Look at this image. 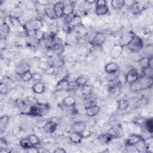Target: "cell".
<instances>
[{"instance_id":"f1b7e54d","label":"cell","mask_w":153,"mask_h":153,"mask_svg":"<svg viewBox=\"0 0 153 153\" xmlns=\"http://www.w3.org/2000/svg\"><path fill=\"white\" fill-rule=\"evenodd\" d=\"M26 43L29 46V47H35L36 45H37L39 42L36 39L34 36H30V35H26Z\"/></svg>"},{"instance_id":"52a82bcc","label":"cell","mask_w":153,"mask_h":153,"mask_svg":"<svg viewBox=\"0 0 153 153\" xmlns=\"http://www.w3.org/2000/svg\"><path fill=\"white\" fill-rule=\"evenodd\" d=\"M106 39L105 35L102 32H97L90 41V43L94 46H101Z\"/></svg>"},{"instance_id":"bcb514c9","label":"cell","mask_w":153,"mask_h":153,"mask_svg":"<svg viewBox=\"0 0 153 153\" xmlns=\"http://www.w3.org/2000/svg\"><path fill=\"white\" fill-rule=\"evenodd\" d=\"M37 150H38V152H41V153H42V152H49V151L47 149L42 148V147L38 148Z\"/></svg>"},{"instance_id":"ab89813d","label":"cell","mask_w":153,"mask_h":153,"mask_svg":"<svg viewBox=\"0 0 153 153\" xmlns=\"http://www.w3.org/2000/svg\"><path fill=\"white\" fill-rule=\"evenodd\" d=\"M79 88V86L76 84L75 80L71 81L69 82L68 84V90H76Z\"/></svg>"},{"instance_id":"d6a6232c","label":"cell","mask_w":153,"mask_h":153,"mask_svg":"<svg viewBox=\"0 0 153 153\" xmlns=\"http://www.w3.org/2000/svg\"><path fill=\"white\" fill-rule=\"evenodd\" d=\"M28 138L29 139L30 142L34 145V146H36V145H38L39 143H40V140L39 139V137L38 136H36L35 134H30L28 136Z\"/></svg>"},{"instance_id":"ba28073f","label":"cell","mask_w":153,"mask_h":153,"mask_svg":"<svg viewBox=\"0 0 153 153\" xmlns=\"http://www.w3.org/2000/svg\"><path fill=\"white\" fill-rule=\"evenodd\" d=\"M139 76H140L137 71L134 69H131L126 75L125 80L127 83L131 85L136 82L138 80Z\"/></svg>"},{"instance_id":"d590c367","label":"cell","mask_w":153,"mask_h":153,"mask_svg":"<svg viewBox=\"0 0 153 153\" xmlns=\"http://www.w3.org/2000/svg\"><path fill=\"white\" fill-rule=\"evenodd\" d=\"M44 32L43 31L41 30V29L40 30H38L36 31L35 32V38H36V39L39 42L40 41H41L44 38Z\"/></svg>"},{"instance_id":"f6af8a7d","label":"cell","mask_w":153,"mask_h":153,"mask_svg":"<svg viewBox=\"0 0 153 153\" xmlns=\"http://www.w3.org/2000/svg\"><path fill=\"white\" fill-rule=\"evenodd\" d=\"M53 152H54V153H66V151L63 147L59 146L54 149V150L53 151Z\"/></svg>"},{"instance_id":"7bdbcfd3","label":"cell","mask_w":153,"mask_h":153,"mask_svg":"<svg viewBox=\"0 0 153 153\" xmlns=\"http://www.w3.org/2000/svg\"><path fill=\"white\" fill-rule=\"evenodd\" d=\"M8 144L6 140L2 137L0 140V149H7Z\"/></svg>"},{"instance_id":"2e32d148","label":"cell","mask_w":153,"mask_h":153,"mask_svg":"<svg viewBox=\"0 0 153 153\" xmlns=\"http://www.w3.org/2000/svg\"><path fill=\"white\" fill-rule=\"evenodd\" d=\"M86 128V124L82 121H76L72 125V131L81 133Z\"/></svg>"},{"instance_id":"d4e9b609","label":"cell","mask_w":153,"mask_h":153,"mask_svg":"<svg viewBox=\"0 0 153 153\" xmlns=\"http://www.w3.org/2000/svg\"><path fill=\"white\" fill-rule=\"evenodd\" d=\"M30 67L28 63L25 62V63H22L20 64H19L17 68H16V72L18 74V75H19L20 74L30 70L29 69Z\"/></svg>"},{"instance_id":"e0dca14e","label":"cell","mask_w":153,"mask_h":153,"mask_svg":"<svg viewBox=\"0 0 153 153\" xmlns=\"http://www.w3.org/2000/svg\"><path fill=\"white\" fill-rule=\"evenodd\" d=\"M62 105L66 107H72L76 104V100L74 97L68 96L64 97L62 100Z\"/></svg>"},{"instance_id":"f35d334b","label":"cell","mask_w":153,"mask_h":153,"mask_svg":"<svg viewBox=\"0 0 153 153\" xmlns=\"http://www.w3.org/2000/svg\"><path fill=\"white\" fill-rule=\"evenodd\" d=\"M81 134L82 139H87V138H88L90 136H91L92 132L89 129H87L85 128L83 131H82V132L81 133Z\"/></svg>"},{"instance_id":"74e56055","label":"cell","mask_w":153,"mask_h":153,"mask_svg":"<svg viewBox=\"0 0 153 153\" xmlns=\"http://www.w3.org/2000/svg\"><path fill=\"white\" fill-rule=\"evenodd\" d=\"M8 92V87L7 85L3 81H1L0 83V93H1V94L5 95Z\"/></svg>"},{"instance_id":"7402d4cb","label":"cell","mask_w":153,"mask_h":153,"mask_svg":"<svg viewBox=\"0 0 153 153\" xmlns=\"http://www.w3.org/2000/svg\"><path fill=\"white\" fill-rule=\"evenodd\" d=\"M139 64L141 66L142 68H144L147 66H152V57H142L139 60Z\"/></svg>"},{"instance_id":"1f68e13d","label":"cell","mask_w":153,"mask_h":153,"mask_svg":"<svg viewBox=\"0 0 153 153\" xmlns=\"http://www.w3.org/2000/svg\"><path fill=\"white\" fill-rule=\"evenodd\" d=\"M145 127L147 130V131L152 134L153 132V120L152 118H148L147 120H145Z\"/></svg>"},{"instance_id":"4316f807","label":"cell","mask_w":153,"mask_h":153,"mask_svg":"<svg viewBox=\"0 0 153 153\" xmlns=\"http://www.w3.org/2000/svg\"><path fill=\"white\" fill-rule=\"evenodd\" d=\"M32 75L33 74L31 73L30 71H27L19 75L20 79L24 82H28L32 79Z\"/></svg>"},{"instance_id":"603a6c76","label":"cell","mask_w":153,"mask_h":153,"mask_svg":"<svg viewBox=\"0 0 153 153\" xmlns=\"http://www.w3.org/2000/svg\"><path fill=\"white\" fill-rule=\"evenodd\" d=\"M111 5L114 10H120L124 6V1L112 0L111 1Z\"/></svg>"},{"instance_id":"836d02e7","label":"cell","mask_w":153,"mask_h":153,"mask_svg":"<svg viewBox=\"0 0 153 153\" xmlns=\"http://www.w3.org/2000/svg\"><path fill=\"white\" fill-rule=\"evenodd\" d=\"M132 13L134 14H138L140 13V11L141 10L140 6L137 1H134L133 4L131 7Z\"/></svg>"},{"instance_id":"8fae6325","label":"cell","mask_w":153,"mask_h":153,"mask_svg":"<svg viewBox=\"0 0 153 153\" xmlns=\"http://www.w3.org/2000/svg\"><path fill=\"white\" fill-rule=\"evenodd\" d=\"M118 65L114 62H110L107 63L104 67V71L107 74H116L119 71Z\"/></svg>"},{"instance_id":"ac0fdd59","label":"cell","mask_w":153,"mask_h":153,"mask_svg":"<svg viewBox=\"0 0 153 153\" xmlns=\"http://www.w3.org/2000/svg\"><path fill=\"white\" fill-rule=\"evenodd\" d=\"M44 13L48 18H49L51 20H54V19H57L54 8H53V5L52 6H50V5H47L45 7Z\"/></svg>"},{"instance_id":"83f0119b","label":"cell","mask_w":153,"mask_h":153,"mask_svg":"<svg viewBox=\"0 0 153 153\" xmlns=\"http://www.w3.org/2000/svg\"><path fill=\"white\" fill-rule=\"evenodd\" d=\"M75 82H76V84H78V85L79 86V87H84L86 85H87V82H88V78L85 76H78L75 79Z\"/></svg>"},{"instance_id":"277c9868","label":"cell","mask_w":153,"mask_h":153,"mask_svg":"<svg viewBox=\"0 0 153 153\" xmlns=\"http://www.w3.org/2000/svg\"><path fill=\"white\" fill-rule=\"evenodd\" d=\"M109 11V8L105 0H98L96 1L95 13L97 16H104Z\"/></svg>"},{"instance_id":"8d00e7d4","label":"cell","mask_w":153,"mask_h":153,"mask_svg":"<svg viewBox=\"0 0 153 153\" xmlns=\"http://www.w3.org/2000/svg\"><path fill=\"white\" fill-rule=\"evenodd\" d=\"M96 105V102L94 100H93L88 97H86L85 99L84 102V105L85 109L88 108H89L93 105Z\"/></svg>"},{"instance_id":"44dd1931","label":"cell","mask_w":153,"mask_h":153,"mask_svg":"<svg viewBox=\"0 0 153 153\" xmlns=\"http://www.w3.org/2000/svg\"><path fill=\"white\" fill-rule=\"evenodd\" d=\"M129 102L125 99H121L117 101V109L120 111L126 110L129 107Z\"/></svg>"},{"instance_id":"8992f818","label":"cell","mask_w":153,"mask_h":153,"mask_svg":"<svg viewBox=\"0 0 153 153\" xmlns=\"http://www.w3.org/2000/svg\"><path fill=\"white\" fill-rule=\"evenodd\" d=\"M124 50V45L121 44H115L109 51V56L113 59H117L120 57Z\"/></svg>"},{"instance_id":"30bf717a","label":"cell","mask_w":153,"mask_h":153,"mask_svg":"<svg viewBox=\"0 0 153 153\" xmlns=\"http://www.w3.org/2000/svg\"><path fill=\"white\" fill-rule=\"evenodd\" d=\"M57 126L58 124L56 122L53 120H49L45 123L43 129L47 133H53L56 131Z\"/></svg>"},{"instance_id":"cb8c5ba5","label":"cell","mask_w":153,"mask_h":153,"mask_svg":"<svg viewBox=\"0 0 153 153\" xmlns=\"http://www.w3.org/2000/svg\"><path fill=\"white\" fill-rule=\"evenodd\" d=\"M142 76L149 79H153V68L152 66H147L142 68Z\"/></svg>"},{"instance_id":"ffe728a7","label":"cell","mask_w":153,"mask_h":153,"mask_svg":"<svg viewBox=\"0 0 153 153\" xmlns=\"http://www.w3.org/2000/svg\"><path fill=\"white\" fill-rule=\"evenodd\" d=\"M19 144L20 145V146L22 148H23V149H29L35 146L30 141L29 139L28 138V137H25V138H22L20 140L19 142Z\"/></svg>"},{"instance_id":"6da1fadb","label":"cell","mask_w":153,"mask_h":153,"mask_svg":"<svg viewBox=\"0 0 153 153\" xmlns=\"http://www.w3.org/2000/svg\"><path fill=\"white\" fill-rule=\"evenodd\" d=\"M126 46L131 52H138L143 48V41L140 36L134 33Z\"/></svg>"},{"instance_id":"ee69618b","label":"cell","mask_w":153,"mask_h":153,"mask_svg":"<svg viewBox=\"0 0 153 153\" xmlns=\"http://www.w3.org/2000/svg\"><path fill=\"white\" fill-rule=\"evenodd\" d=\"M148 103V100L145 99V98H142L141 99H140L136 105L138 106V107H140V106H145V105H146Z\"/></svg>"},{"instance_id":"f546056e","label":"cell","mask_w":153,"mask_h":153,"mask_svg":"<svg viewBox=\"0 0 153 153\" xmlns=\"http://www.w3.org/2000/svg\"><path fill=\"white\" fill-rule=\"evenodd\" d=\"M9 121H10V117L8 115H4L1 116L0 118V128L1 130H2L6 127Z\"/></svg>"},{"instance_id":"5b68a950","label":"cell","mask_w":153,"mask_h":153,"mask_svg":"<svg viewBox=\"0 0 153 153\" xmlns=\"http://www.w3.org/2000/svg\"><path fill=\"white\" fill-rule=\"evenodd\" d=\"M143 139H144L143 137L140 134L136 133H131L125 140V144L126 146L135 145Z\"/></svg>"},{"instance_id":"4fadbf2b","label":"cell","mask_w":153,"mask_h":153,"mask_svg":"<svg viewBox=\"0 0 153 153\" xmlns=\"http://www.w3.org/2000/svg\"><path fill=\"white\" fill-rule=\"evenodd\" d=\"M32 90L35 94H42L45 90V85L42 82H36L32 85Z\"/></svg>"},{"instance_id":"e575fe53","label":"cell","mask_w":153,"mask_h":153,"mask_svg":"<svg viewBox=\"0 0 153 153\" xmlns=\"http://www.w3.org/2000/svg\"><path fill=\"white\" fill-rule=\"evenodd\" d=\"M113 137V139H115V138H117L118 137L120 136H119V134H120V131H119V128L118 127H112L111 128L109 131L108 132Z\"/></svg>"},{"instance_id":"7a4b0ae2","label":"cell","mask_w":153,"mask_h":153,"mask_svg":"<svg viewBox=\"0 0 153 153\" xmlns=\"http://www.w3.org/2000/svg\"><path fill=\"white\" fill-rule=\"evenodd\" d=\"M153 79H149L143 76H139L138 80L134 83L131 84L134 90H140L148 88L152 86Z\"/></svg>"},{"instance_id":"9c48e42d","label":"cell","mask_w":153,"mask_h":153,"mask_svg":"<svg viewBox=\"0 0 153 153\" xmlns=\"http://www.w3.org/2000/svg\"><path fill=\"white\" fill-rule=\"evenodd\" d=\"M29 115H32V116H35V117H38V116H42L44 115V113L40 108L39 103L30 106L29 111L26 113Z\"/></svg>"},{"instance_id":"d6986e66","label":"cell","mask_w":153,"mask_h":153,"mask_svg":"<svg viewBox=\"0 0 153 153\" xmlns=\"http://www.w3.org/2000/svg\"><path fill=\"white\" fill-rule=\"evenodd\" d=\"M69 140L75 144H79L81 142L82 137L81 136V133L77 132L72 131L69 134Z\"/></svg>"},{"instance_id":"5bb4252c","label":"cell","mask_w":153,"mask_h":153,"mask_svg":"<svg viewBox=\"0 0 153 153\" xmlns=\"http://www.w3.org/2000/svg\"><path fill=\"white\" fill-rule=\"evenodd\" d=\"M98 141L103 144L108 145L113 139L112 136L109 133H105L99 134L97 137Z\"/></svg>"},{"instance_id":"60d3db41","label":"cell","mask_w":153,"mask_h":153,"mask_svg":"<svg viewBox=\"0 0 153 153\" xmlns=\"http://www.w3.org/2000/svg\"><path fill=\"white\" fill-rule=\"evenodd\" d=\"M54 71H55V68L54 65H50L45 70H44V72L48 75L53 74Z\"/></svg>"},{"instance_id":"b9f144b4","label":"cell","mask_w":153,"mask_h":153,"mask_svg":"<svg viewBox=\"0 0 153 153\" xmlns=\"http://www.w3.org/2000/svg\"><path fill=\"white\" fill-rule=\"evenodd\" d=\"M42 79V76L39 74V73H33L32 75V80L36 81V82H40Z\"/></svg>"},{"instance_id":"9a60e30c","label":"cell","mask_w":153,"mask_h":153,"mask_svg":"<svg viewBox=\"0 0 153 153\" xmlns=\"http://www.w3.org/2000/svg\"><path fill=\"white\" fill-rule=\"evenodd\" d=\"M85 110L87 115H88V117H94L99 113L100 111V108L99 106L96 104L88 108L85 109Z\"/></svg>"},{"instance_id":"7c38bea8","label":"cell","mask_w":153,"mask_h":153,"mask_svg":"<svg viewBox=\"0 0 153 153\" xmlns=\"http://www.w3.org/2000/svg\"><path fill=\"white\" fill-rule=\"evenodd\" d=\"M64 4L62 2H56L53 4V8L57 19L62 18L63 16Z\"/></svg>"},{"instance_id":"3957f363","label":"cell","mask_w":153,"mask_h":153,"mask_svg":"<svg viewBox=\"0 0 153 153\" xmlns=\"http://www.w3.org/2000/svg\"><path fill=\"white\" fill-rule=\"evenodd\" d=\"M43 24L41 20L38 19H35L28 21L23 26V28L26 32H34L38 30H40L42 27Z\"/></svg>"},{"instance_id":"4dcf8cb0","label":"cell","mask_w":153,"mask_h":153,"mask_svg":"<svg viewBox=\"0 0 153 153\" xmlns=\"http://www.w3.org/2000/svg\"><path fill=\"white\" fill-rule=\"evenodd\" d=\"M68 84H69V81H68V79H66V78H64L58 82V84L57 85V87L59 90H68Z\"/></svg>"},{"instance_id":"484cf974","label":"cell","mask_w":153,"mask_h":153,"mask_svg":"<svg viewBox=\"0 0 153 153\" xmlns=\"http://www.w3.org/2000/svg\"><path fill=\"white\" fill-rule=\"evenodd\" d=\"M74 10V6L72 4H64L63 7V16H69L73 14Z\"/></svg>"}]
</instances>
